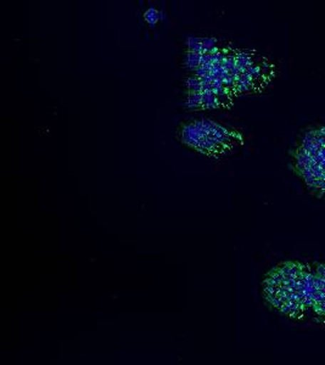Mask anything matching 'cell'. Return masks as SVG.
<instances>
[{
    "instance_id": "obj_1",
    "label": "cell",
    "mask_w": 325,
    "mask_h": 365,
    "mask_svg": "<svg viewBox=\"0 0 325 365\" xmlns=\"http://www.w3.org/2000/svg\"><path fill=\"white\" fill-rule=\"evenodd\" d=\"M312 287V263L283 262L266 274L263 299L268 306L290 319H309Z\"/></svg>"
},
{
    "instance_id": "obj_2",
    "label": "cell",
    "mask_w": 325,
    "mask_h": 365,
    "mask_svg": "<svg viewBox=\"0 0 325 365\" xmlns=\"http://www.w3.org/2000/svg\"><path fill=\"white\" fill-rule=\"evenodd\" d=\"M295 170L314 195L325 199V127L304 135L295 153Z\"/></svg>"
},
{
    "instance_id": "obj_3",
    "label": "cell",
    "mask_w": 325,
    "mask_h": 365,
    "mask_svg": "<svg viewBox=\"0 0 325 365\" xmlns=\"http://www.w3.org/2000/svg\"><path fill=\"white\" fill-rule=\"evenodd\" d=\"M313 287L312 302L309 319L325 324V264L312 263Z\"/></svg>"
},
{
    "instance_id": "obj_4",
    "label": "cell",
    "mask_w": 325,
    "mask_h": 365,
    "mask_svg": "<svg viewBox=\"0 0 325 365\" xmlns=\"http://www.w3.org/2000/svg\"><path fill=\"white\" fill-rule=\"evenodd\" d=\"M182 138H183L184 144L192 146L194 149H197V146L200 144L201 134L196 128L194 123H189V125H184L182 129Z\"/></svg>"
},
{
    "instance_id": "obj_5",
    "label": "cell",
    "mask_w": 325,
    "mask_h": 365,
    "mask_svg": "<svg viewBox=\"0 0 325 365\" xmlns=\"http://www.w3.org/2000/svg\"><path fill=\"white\" fill-rule=\"evenodd\" d=\"M222 100L213 93H202V108H215L221 105Z\"/></svg>"
},
{
    "instance_id": "obj_6",
    "label": "cell",
    "mask_w": 325,
    "mask_h": 365,
    "mask_svg": "<svg viewBox=\"0 0 325 365\" xmlns=\"http://www.w3.org/2000/svg\"><path fill=\"white\" fill-rule=\"evenodd\" d=\"M144 17H145L146 22L149 25L154 26L159 22V20H162L165 15H163L162 11H159V10H156V9L151 6V8L146 10Z\"/></svg>"
},
{
    "instance_id": "obj_7",
    "label": "cell",
    "mask_w": 325,
    "mask_h": 365,
    "mask_svg": "<svg viewBox=\"0 0 325 365\" xmlns=\"http://www.w3.org/2000/svg\"><path fill=\"white\" fill-rule=\"evenodd\" d=\"M189 94H202V83L199 77H190L187 81Z\"/></svg>"
},
{
    "instance_id": "obj_8",
    "label": "cell",
    "mask_w": 325,
    "mask_h": 365,
    "mask_svg": "<svg viewBox=\"0 0 325 365\" xmlns=\"http://www.w3.org/2000/svg\"><path fill=\"white\" fill-rule=\"evenodd\" d=\"M200 65L201 55L188 51V54H187V66H188L190 70H197V68L200 67Z\"/></svg>"
},
{
    "instance_id": "obj_9",
    "label": "cell",
    "mask_w": 325,
    "mask_h": 365,
    "mask_svg": "<svg viewBox=\"0 0 325 365\" xmlns=\"http://www.w3.org/2000/svg\"><path fill=\"white\" fill-rule=\"evenodd\" d=\"M187 106L190 108L202 106V94H189Z\"/></svg>"
}]
</instances>
